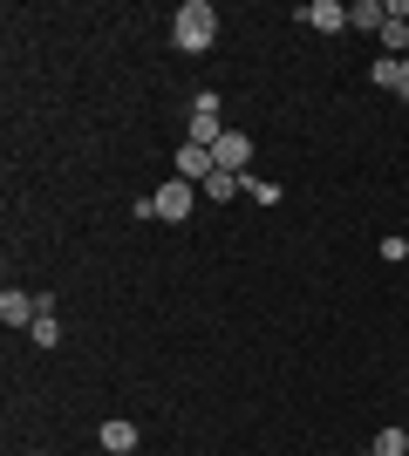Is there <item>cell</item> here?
<instances>
[{
  "instance_id": "obj_1",
  "label": "cell",
  "mask_w": 409,
  "mask_h": 456,
  "mask_svg": "<svg viewBox=\"0 0 409 456\" xmlns=\"http://www.w3.org/2000/svg\"><path fill=\"white\" fill-rule=\"evenodd\" d=\"M212 35H218L212 0H184V7H177V20H171V41L184 48V55H205V48H212Z\"/></svg>"
},
{
  "instance_id": "obj_2",
  "label": "cell",
  "mask_w": 409,
  "mask_h": 456,
  "mask_svg": "<svg viewBox=\"0 0 409 456\" xmlns=\"http://www.w3.org/2000/svg\"><path fill=\"white\" fill-rule=\"evenodd\" d=\"M218 136H225V123H218V95L205 89L192 102V130H184V143H198V151H218Z\"/></svg>"
},
{
  "instance_id": "obj_3",
  "label": "cell",
  "mask_w": 409,
  "mask_h": 456,
  "mask_svg": "<svg viewBox=\"0 0 409 456\" xmlns=\"http://www.w3.org/2000/svg\"><path fill=\"white\" fill-rule=\"evenodd\" d=\"M192 205H198V184H192V177H171V184L157 191V218H171V225H184Z\"/></svg>"
},
{
  "instance_id": "obj_4",
  "label": "cell",
  "mask_w": 409,
  "mask_h": 456,
  "mask_svg": "<svg viewBox=\"0 0 409 456\" xmlns=\"http://www.w3.org/2000/svg\"><path fill=\"white\" fill-rule=\"evenodd\" d=\"M212 164H218V171H233V177H246V164H253V136L225 130V136H218V151H212Z\"/></svg>"
},
{
  "instance_id": "obj_5",
  "label": "cell",
  "mask_w": 409,
  "mask_h": 456,
  "mask_svg": "<svg viewBox=\"0 0 409 456\" xmlns=\"http://www.w3.org/2000/svg\"><path fill=\"white\" fill-rule=\"evenodd\" d=\"M382 48H389V61L409 55V0H389V20H382Z\"/></svg>"
},
{
  "instance_id": "obj_6",
  "label": "cell",
  "mask_w": 409,
  "mask_h": 456,
  "mask_svg": "<svg viewBox=\"0 0 409 456\" xmlns=\"http://www.w3.org/2000/svg\"><path fill=\"white\" fill-rule=\"evenodd\" d=\"M35 314H41V293H20V286L0 293V321L7 327H35Z\"/></svg>"
},
{
  "instance_id": "obj_7",
  "label": "cell",
  "mask_w": 409,
  "mask_h": 456,
  "mask_svg": "<svg viewBox=\"0 0 409 456\" xmlns=\"http://www.w3.org/2000/svg\"><path fill=\"white\" fill-rule=\"evenodd\" d=\"M300 20H307V28H321V35H341V28H348V7H334V0H307V7H300Z\"/></svg>"
},
{
  "instance_id": "obj_8",
  "label": "cell",
  "mask_w": 409,
  "mask_h": 456,
  "mask_svg": "<svg viewBox=\"0 0 409 456\" xmlns=\"http://www.w3.org/2000/svg\"><path fill=\"white\" fill-rule=\"evenodd\" d=\"M212 171H218V164H212V151H198V143H184V151H177V177H192V184H205Z\"/></svg>"
},
{
  "instance_id": "obj_9",
  "label": "cell",
  "mask_w": 409,
  "mask_h": 456,
  "mask_svg": "<svg viewBox=\"0 0 409 456\" xmlns=\"http://www.w3.org/2000/svg\"><path fill=\"white\" fill-rule=\"evenodd\" d=\"M96 436H102V450H110V456H130L136 450V422H102V429H96Z\"/></svg>"
},
{
  "instance_id": "obj_10",
  "label": "cell",
  "mask_w": 409,
  "mask_h": 456,
  "mask_svg": "<svg viewBox=\"0 0 409 456\" xmlns=\"http://www.w3.org/2000/svg\"><path fill=\"white\" fill-rule=\"evenodd\" d=\"M375 82H382V89H396V95L409 102V55H403V61L382 55V61H375Z\"/></svg>"
},
{
  "instance_id": "obj_11",
  "label": "cell",
  "mask_w": 409,
  "mask_h": 456,
  "mask_svg": "<svg viewBox=\"0 0 409 456\" xmlns=\"http://www.w3.org/2000/svg\"><path fill=\"white\" fill-rule=\"evenodd\" d=\"M382 20H389V0H355L348 7V28H375L382 35Z\"/></svg>"
},
{
  "instance_id": "obj_12",
  "label": "cell",
  "mask_w": 409,
  "mask_h": 456,
  "mask_svg": "<svg viewBox=\"0 0 409 456\" xmlns=\"http://www.w3.org/2000/svg\"><path fill=\"white\" fill-rule=\"evenodd\" d=\"M198 191H205V198H218V205H225L233 191H246V177H233V171H212V177H205V184H198Z\"/></svg>"
},
{
  "instance_id": "obj_13",
  "label": "cell",
  "mask_w": 409,
  "mask_h": 456,
  "mask_svg": "<svg viewBox=\"0 0 409 456\" xmlns=\"http://www.w3.org/2000/svg\"><path fill=\"white\" fill-rule=\"evenodd\" d=\"M28 334H35L41 347H55V341H61V327H55V306H48V300H41V314H35V327H28Z\"/></svg>"
},
{
  "instance_id": "obj_14",
  "label": "cell",
  "mask_w": 409,
  "mask_h": 456,
  "mask_svg": "<svg viewBox=\"0 0 409 456\" xmlns=\"http://www.w3.org/2000/svg\"><path fill=\"white\" fill-rule=\"evenodd\" d=\"M369 456H409V429H382V436L369 443Z\"/></svg>"
},
{
  "instance_id": "obj_15",
  "label": "cell",
  "mask_w": 409,
  "mask_h": 456,
  "mask_svg": "<svg viewBox=\"0 0 409 456\" xmlns=\"http://www.w3.org/2000/svg\"><path fill=\"white\" fill-rule=\"evenodd\" d=\"M35 456H41V450H35Z\"/></svg>"
}]
</instances>
